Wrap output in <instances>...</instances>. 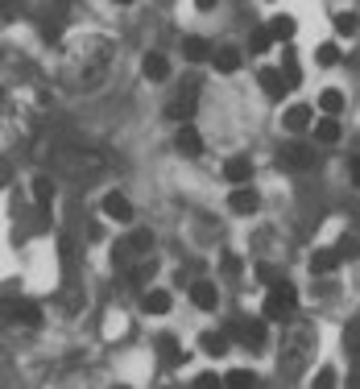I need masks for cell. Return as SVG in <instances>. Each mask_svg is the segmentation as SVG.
<instances>
[{"mask_svg":"<svg viewBox=\"0 0 360 389\" xmlns=\"http://www.w3.org/2000/svg\"><path fill=\"white\" fill-rule=\"evenodd\" d=\"M149 249H153V236H149V228H133L125 240H116V249H112V265L133 273V269H137L133 261H149Z\"/></svg>","mask_w":360,"mask_h":389,"instance_id":"obj_1","label":"cell"},{"mask_svg":"<svg viewBox=\"0 0 360 389\" xmlns=\"http://www.w3.org/2000/svg\"><path fill=\"white\" fill-rule=\"evenodd\" d=\"M294 303H298V294H294V286L282 278L270 290V299H265V319H270V323H286V319L294 315Z\"/></svg>","mask_w":360,"mask_h":389,"instance_id":"obj_2","label":"cell"},{"mask_svg":"<svg viewBox=\"0 0 360 389\" xmlns=\"http://www.w3.org/2000/svg\"><path fill=\"white\" fill-rule=\"evenodd\" d=\"M228 336H236L244 348H265V319H232Z\"/></svg>","mask_w":360,"mask_h":389,"instance_id":"obj_3","label":"cell"},{"mask_svg":"<svg viewBox=\"0 0 360 389\" xmlns=\"http://www.w3.org/2000/svg\"><path fill=\"white\" fill-rule=\"evenodd\" d=\"M282 166H286V170H311V166H315V149L294 141V145L282 149Z\"/></svg>","mask_w":360,"mask_h":389,"instance_id":"obj_4","label":"cell"},{"mask_svg":"<svg viewBox=\"0 0 360 389\" xmlns=\"http://www.w3.org/2000/svg\"><path fill=\"white\" fill-rule=\"evenodd\" d=\"M228 207H232L236 216H253V212L261 207V195H257L253 186H236V191H232V199H228Z\"/></svg>","mask_w":360,"mask_h":389,"instance_id":"obj_5","label":"cell"},{"mask_svg":"<svg viewBox=\"0 0 360 389\" xmlns=\"http://www.w3.org/2000/svg\"><path fill=\"white\" fill-rule=\"evenodd\" d=\"M104 216L116 219V224H129V219H133V203H129L120 191H108V195H104Z\"/></svg>","mask_w":360,"mask_h":389,"instance_id":"obj_6","label":"cell"},{"mask_svg":"<svg viewBox=\"0 0 360 389\" xmlns=\"http://www.w3.org/2000/svg\"><path fill=\"white\" fill-rule=\"evenodd\" d=\"M174 145H179L182 158H199V153H203V137H199V129H195V125H182L179 137H174Z\"/></svg>","mask_w":360,"mask_h":389,"instance_id":"obj_7","label":"cell"},{"mask_svg":"<svg viewBox=\"0 0 360 389\" xmlns=\"http://www.w3.org/2000/svg\"><path fill=\"white\" fill-rule=\"evenodd\" d=\"M191 303L199 306V310H216V306H220V290H216L212 282H195V286H191Z\"/></svg>","mask_w":360,"mask_h":389,"instance_id":"obj_8","label":"cell"},{"mask_svg":"<svg viewBox=\"0 0 360 389\" xmlns=\"http://www.w3.org/2000/svg\"><path fill=\"white\" fill-rule=\"evenodd\" d=\"M8 319L13 323H25V327H38L42 323V310L34 303H8Z\"/></svg>","mask_w":360,"mask_h":389,"instance_id":"obj_9","label":"cell"},{"mask_svg":"<svg viewBox=\"0 0 360 389\" xmlns=\"http://www.w3.org/2000/svg\"><path fill=\"white\" fill-rule=\"evenodd\" d=\"M212 58H216V71H220V75H232V71H240V50H236V46H220Z\"/></svg>","mask_w":360,"mask_h":389,"instance_id":"obj_10","label":"cell"},{"mask_svg":"<svg viewBox=\"0 0 360 389\" xmlns=\"http://www.w3.org/2000/svg\"><path fill=\"white\" fill-rule=\"evenodd\" d=\"M257 83L265 87V95H270V100H277L282 91H290V87H286V75H282V71H273V67H265V71L257 75Z\"/></svg>","mask_w":360,"mask_h":389,"instance_id":"obj_11","label":"cell"},{"mask_svg":"<svg viewBox=\"0 0 360 389\" xmlns=\"http://www.w3.org/2000/svg\"><path fill=\"white\" fill-rule=\"evenodd\" d=\"M224 178L228 182H249V178H253V162H249V158H228Z\"/></svg>","mask_w":360,"mask_h":389,"instance_id":"obj_12","label":"cell"},{"mask_svg":"<svg viewBox=\"0 0 360 389\" xmlns=\"http://www.w3.org/2000/svg\"><path fill=\"white\" fill-rule=\"evenodd\" d=\"M199 348L207 356H228V332H203L199 336Z\"/></svg>","mask_w":360,"mask_h":389,"instance_id":"obj_13","label":"cell"},{"mask_svg":"<svg viewBox=\"0 0 360 389\" xmlns=\"http://www.w3.org/2000/svg\"><path fill=\"white\" fill-rule=\"evenodd\" d=\"M141 71H145V79L158 83V79L170 75V62H166V54H145V67H141Z\"/></svg>","mask_w":360,"mask_h":389,"instance_id":"obj_14","label":"cell"},{"mask_svg":"<svg viewBox=\"0 0 360 389\" xmlns=\"http://www.w3.org/2000/svg\"><path fill=\"white\" fill-rule=\"evenodd\" d=\"M282 121H286V129H307V125H311V108H307V104H294V108H286V116H282Z\"/></svg>","mask_w":360,"mask_h":389,"instance_id":"obj_15","label":"cell"},{"mask_svg":"<svg viewBox=\"0 0 360 389\" xmlns=\"http://www.w3.org/2000/svg\"><path fill=\"white\" fill-rule=\"evenodd\" d=\"M270 34H273V42H290V38H294V17H290V13L273 17V21H270Z\"/></svg>","mask_w":360,"mask_h":389,"instance_id":"obj_16","label":"cell"},{"mask_svg":"<svg viewBox=\"0 0 360 389\" xmlns=\"http://www.w3.org/2000/svg\"><path fill=\"white\" fill-rule=\"evenodd\" d=\"M340 265V253L335 249H319L315 257H311V273H331Z\"/></svg>","mask_w":360,"mask_h":389,"instance_id":"obj_17","label":"cell"},{"mask_svg":"<svg viewBox=\"0 0 360 389\" xmlns=\"http://www.w3.org/2000/svg\"><path fill=\"white\" fill-rule=\"evenodd\" d=\"M319 108L335 121V116L344 112V91H335V87H331V91H323V95H319Z\"/></svg>","mask_w":360,"mask_h":389,"instance_id":"obj_18","label":"cell"},{"mask_svg":"<svg viewBox=\"0 0 360 389\" xmlns=\"http://www.w3.org/2000/svg\"><path fill=\"white\" fill-rule=\"evenodd\" d=\"M170 306H174V299H170L166 290H149V294H145V310H149V315H166Z\"/></svg>","mask_w":360,"mask_h":389,"instance_id":"obj_19","label":"cell"},{"mask_svg":"<svg viewBox=\"0 0 360 389\" xmlns=\"http://www.w3.org/2000/svg\"><path fill=\"white\" fill-rule=\"evenodd\" d=\"M34 203H38V207H50V203H54V182H50L46 174L34 178Z\"/></svg>","mask_w":360,"mask_h":389,"instance_id":"obj_20","label":"cell"},{"mask_svg":"<svg viewBox=\"0 0 360 389\" xmlns=\"http://www.w3.org/2000/svg\"><path fill=\"white\" fill-rule=\"evenodd\" d=\"M340 121H331V116H327V121H319L315 125V141H323V145H335V141H340Z\"/></svg>","mask_w":360,"mask_h":389,"instance_id":"obj_21","label":"cell"},{"mask_svg":"<svg viewBox=\"0 0 360 389\" xmlns=\"http://www.w3.org/2000/svg\"><path fill=\"white\" fill-rule=\"evenodd\" d=\"M344 348L352 352V364L360 369V319H352V323H348V332H344Z\"/></svg>","mask_w":360,"mask_h":389,"instance_id":"obj_22","label":"cell"},{"mask_svg":"<svg viewBox=\"0 0 360 389\" xmlns=\"http://www.w3.org/2000/svg\"><path fill=\"white\" fill-rule=\"evenodd\" d=\"M182 54H186L191 62H203V58L212 54V46L203 42V38H186V42H182Z\"/></svg>","mask_w":360,"mask_h":389,"instance_id":"obj_23","label":"cell"},{"mask_svg":"<svg viewBox=\"0 0 360 389\" xmlns=\"http://www.w3.org/2000/svg\"><path fill=\"white\" fill-rule=\"evenodd\" d=\"M224 385L228 389H253V385H257V377H253L249 369H232V373L224 377Z\"/></svg>","mask_w":360,"mask_h":389,"instance_id":"obj_24","label":"cell"},{"mask_svg":"<svg viewBox=\"0 0 360 389\" xmlns=\"http://www.w3.org/2000/svg\"><path fill=\"white\" fill-rule=\"evenodd\" d=\"M270 46H273L270 25H257V29H253V38H249V50H253V54H265Z\"/></svg>","mask_w":360,"mask_h":389,"instance_id":"obj_25","label":"cell"},{"mask_svg":"<svg viewBox=\"0 0 360 389\" xmlns=\"http://www.w3.org/2000/svg\"><path fill=\"white\" fill-rule=\"evenodd\" d=\"M335 385H340V373H335L331 364H323L315 373V381H311V389H335Z\"/></svg>","mask_w":360,"mask_h":389,"instance_id":"obj_26","label":"cell"},{"mask_svg":"<svg viewBox=\"0 0 360 389\" xmlns=\"http://www.w3.org/2000/svg\"><path fill=\"white\" fill-rule=\"evenodd\" d=\"M158 348H162V360H166V364H182V356H186V352H179V344H174L170 336H162Z\"/></svg>","mask_w":360,"mask_h":389,"instance_id":"obj_27","label":"cell"},{"mask_svg":"<svg viewBox=\"0 0 360 389\" xmlns=\"http://www.w3.org/2000/svg\"><path fill=\"white\" fill-rule=\"evenodd\" d=\"M315 62H319V67H335V62H340V50H335L331 42H323L315 50Z\"/></svg>","mask_w":360,"mask_h":389,"instance_id":"obj_28","label":"cell"},{"mask_svg":"<svg viewBox=\"0 0 360 389\" xmlns=\"http://www.w3.org/2000/svg\"><path fill=\"white\" fill-rule=\"evenodd\" d=\"M335 253H340V261H352L360 253V240H356V236H344V240L335 245Z\"/></svg>","mask_w":360,"mask_h":389,"instance_id":"obj_29","label":"cell"},{"mask_svg":"<svg viewBox=\"0 0 360 389\" xmlns=\"http://www.w3.org/2000/svg\"><path fill=\"white\" fill-rule=\"evenodd\" d=\"M356 13H335V34H356Z\"/></svg>","mask_w":360,"mask_h":389,"instance_id":"obj_30","label":"cell"},{"mask_svg":"<svg viewBox=\"0 0 360 389\" xmlns=\"http://www.w3.org/2000/svg\"><path fill=\"white\" fill-rule=\"evenodd\" d=\"M195 389H228V385H224V377H216V373H199Z\"/></svg>","mask_w":360,"mask_h":389,"instance_id":"obj_31","label":"cell"},{"mask_svg":"<svg viewBox=\"0 0 360 389\" xmlns=\"http://www.w3.org/2000/svg\"><path fill=\"white\" fill-rule=\"evenodd\" d=\"M129 278H133L137 286H145V282L153 278V261H141V265H137V269H133V273H129Z\"/></svg>","mask_w":360,"mask_h":389,"instance_id":"obj_32","label":"cell"},{"mask_svg":"<svg viewBox=\"0 0 360 389\" xmlns=\"http://www.w3.org/2000/svg\"><path fill=\"white\" fill-rule=\"evenodd\" d=\"M257 278H261V282H270V286H277V282H282L273 265H257Z\"/></svg>","mask_w":360,"mask_h":389,"instance_id":"obj_33","label":"cell"},{"mask_svg":"<svg viewBox=\"0 0 360 389\" xmlns=\"http://www.w3.org/2000/svg\"><path fill=\"white\" fill-rule=\"evenodd\" d=\"M286 87H298V67H294V58H286Z\"/></svg>","mask_w":360,"mask_h":389,"instance_id":"obj_34","label":"cell"},{"mask_svg":"<svg viewBox=\"0 0 360 389\" xmlns=\"http://www.w3.org/2000/svg\"><path fill=\"white\" fill-rule=\"evenodd\" d=\"M348 174H352V186L360 191V158H352V162H348Z\"/></svg>","mask_w":360,"mask_h":389,"instance_id":"obj_35","label":"cell"},{"mask_svg":"<svg viewBox=\"0 0 360 389\" xmlns=\"http://www.w3.org/2000/svg\"><path fill=\"white\" fill-rule=\"evenodd\" d=\"M112 389H133V385H112Z\"/></svg>","mask_w":360,"mask_h":389,"instance_id":"obj_36","label":"cell"}]
</instances>
